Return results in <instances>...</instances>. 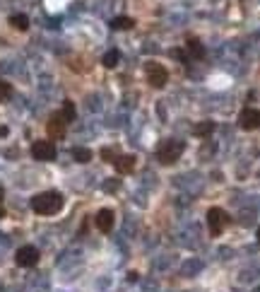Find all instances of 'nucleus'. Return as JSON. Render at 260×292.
I'll return each mask as SVG.
<instances>
[{
	"instance_id": "f257e3e1",
	"label": "nucleus",
	"mask_w": 260,
	"mask_h": 292,
	"mask_svg": "<svg viewBox=\"0 0 260 292\" xmlns=\"http://www.w3.org/2000/svg\"><path fill=\"white\" fill-rule=\"evenodd\" d=\"M63 208V196L58 191H46L32 198V210L39 215H56Z\"/></svg>"
},
{
	"instance_id": "f03ea898",
	"label": "nucleus",
	"mask_w": 260,
	"mask_h": 292,
	"mask_svg": "<svg viewBox=\"0 0 260 292\" xmlns=\"http://www.w3.org/2000/svg\"><path fill=\"white\" fill-rule=\"evenodd\" d=\"M183 143L176 140V138H169V140H162L159 147H157V159L162 164H174L181 155H183Z\"/></svg>"
},
{
	"instance_id": "7ed1b4c3",
	"label": "nucleus",
	"mask_w": 260,
	"mask_h": 292,
	"mask_svg": "<svg viewBox=\"0 0 260 292\" xmlns=\"http://www.w3.org/2000/svg\"><path fill=\"white\" fill-rule=\"evenodd\" d=\"M227 222H229V215H227L222 208H210V213H207V227H210V234H212V237H219V234L224 232Z\"/></svg>"
},
{
	"instance_id": "20e7f679",
	"label": "nucleus",
	"mask_w": 260,
	"mask_h": 292,
	"mask_svg": "<svg viewBox=\"0 0 260 292\" xmlns=\"http://www.w3.org/2000/svg\"><path fill=\"white\" fill-rule=\"evenodd\" d=\"M145 73H147V82H152V87H164L166 80H169L166 68H164L162 63H154V61H149V63L145 66Z\"/></svg>"
},
{
	"instance_id": "39448f33",
	"label": "nucleus",
	"mask_w": 260,
	"mask_h": 292,
	"mask_svg": "<svg viewBox=\"0 0 260 292\" xmlns=\"http://www.w3.org/2000/svg\"><path fill=\"white\" fill-rule=\"evenodd\" d=\"M65 126H67V121L63 119V114H61V111L53 114V116L49 119V123H46V133H49V138H51V140H63L65 138Z\"/></svg>"
},
{
	"instance_id": "423d86ee",
	"label": "nucleus",
	"mask_w": 260,
	"mask_h": 292,
	"mask_svg": "<svg viewBox=\"0 0 260 292\" xmlns=\"http://www.w3.org/2000/svg\"><path fill=\"white\" fill-rule=\"evenodd\" d=\"M32 155L39 162H51V159H56V145L51 140H36L32 145Z\"/></svg>"
},
{
	"instance_id": "0eeeda50",
	"label": "nucleus",
	"mask_w": 260,
	"mask_h": 292,
	"mask_svg": "<svg viewBox=\"0 0 260 292\" xmlns=\"http://www.w3.org/2000/svg\"><path fill=\"white\" fill-rule=\"evenodd\" d=\"M15 261H17V266H22V268H32V266L39 263V249H36V246H22V249H17Z\"/></svg>"
},
{
	"instance_id": "6e6552de",
	"label": "nucleus",
	"mask_w": 260,
	"mask_h": 292,
	"mask_svg": "<svg viewBox=\"0 0 260 292\" xmlns=\"http://www.w3.org/2000/svg\"><path fill=\"white\" fill-rule=\"evenodd\" d=\"M239 126L244 131H256L260 128V111L258 109H244L239 114Z\"/></svg>"
},
{
	"instance_id": "1a4fd4ad",
	"label": "nucleus",
	"mask_w": 260,
	"mask_h": 292,
	"mask_svg": "<svg viewBox=\"0 0 260 292\" xmlns=\"http://www.w3.org/2000/svg\"><path fill=\"white\" fill-rule=\"evenodd\" d=\"M97 227H99L101 232H109V229L114 227V210H109V208L99 210V213H97Z\"/></svg>"
},
{
	"instance_id": "9d476101",
	"label": "nucleus",
	"mask_w": 260,
	"mask_h": 292,
	"mask_svg": "<svg viewBox=\"0 0 260 292\" xmlns=\"http://www.w3.org/2000/svg\"><path fill=\"white\" fill-rule=\"evenodd\" d=\"M114 164H116V169H118L121 174H130V172L135 169V155H118Z\"/></svg>"
},
{
	"instance_id": "9b49d317",
	"label": "nucleus",
	"mask_w": 260,
	"mask_h": 292,
	"mask_svg": "<svg viewBox=\"0 0 260 292\" xmlns=\"http://www.w3.org/2000/svg\"><path fill=\"white\" fill-rule=\"evenodd\" d=\"M186 49H188V53H191V58H195V61H200V58L205 56V49H202V44H200L197 39H188V44H186Z\"/></svg>"
},
{
	"instance_id": "f8f14e48",
	"label": "nucleus",
	"mask_w": 260,
	"mask_h": 292,
	"mask_svg": "<svg viewBox=\"0 0 260 292\" xmlns=\"http://www.w3.org/2000/svg\"><path fill=\"white\" fill-rule=\"evenodd\" d=\"M10 24H12L15 29L24 32V29L29 27V17H27V15H12V17H10Z\"/></svg>"
},
{
	"instance_id": "ddd939ff",
	"label": "nucleus",
	"mask_w": 260,
	"mask_h": 292,
	"mask_svg": "<svg viewBox=\"0 0 260 292\" xmlns=\"http://www.w3.org/2000/svg\"><path fill=\"white\" fill-rule=\"evenodd\" d=\"M111 27H114V29H132V27H135V19H132V17H116V19L111 22Z\"/></svg>"
},
{
	"instance_id": "4468645a",
	"label": "nucleus",
	"mask_w": 260,
	"mask_h": 292,
	"mask_svg": "<svg viewBox=\"0 0 260 292\" xmlns=\"http://www.w3.org/2000/svg\"><path fill=\"white\" fill-rule=\"evenodd\" d=\"M118 58H121V53H118L116 49H111V51L104 56V61H101V63H104L106 68H116V66H118Z\"/></svg>"
},
{
	"instance_id": "2eb2a0df",
	"label": "nucleus",
	"mask_w": 260,
	"mask_h": 292,
	"mask_svg": "<svg viewBox=\"0 0 260 292\" xmlns=\"http://www.w3.org/2000/svg\"><path fill=\"white\" fill-rule=\"evenodd\" d=\"M72 157H75L77 162H82V164H84V162H89V159H92V150H87V147H75V150H72Z\"/></svg>"
},
{
	"instance_id": "dca6fc26",
	"label": "nucleus",
	"mask_w": 260,
	"mask_h": 292,
	"mask_svg": "<svg viewBox=\"0 0 260 292\" xmlns=\"http://www.w3.org/2000/svg\"><path fill=\"white\" fill-rule=\"evenodd\" d=\"M61 114H63L65 121H75V104H72V102H65V104H63V111H61Z\"/></svg>"
},
{
	"instance_id": "f3484780",
	"label": "nucleus",
	"mask_w": 260,
	"mask_h": 292,
	"mask_svg": "<svg viewBox=\"0 0 260 292\" xmlns=\"http://www.w3.org/2000/svg\"><path fill=\"white\" fill-rule=\"evenodd\" d=\"M212 131H214V126H212V123H200V126H195V128H193L195 136H210Z\"/></svg>"
},
{
	"instance_id": "a211bd4d",
	"label": "nucleus",
	"mask_w": 260,
	"mask_h": 292,
	"mask_svg": "<svg viewBox=\"0 0 260 292\" xmlns=\"http://www.w3.org/2000/svg\"><path fill=\"white\" fill-rule=\"evenodd\" d=\"M101 157H104L106 162H116V152H114V150H109V147H106V150H101Z\"/></svg>"
},
{
	"instance_id": "6ab92c4d",
	"label": "nucleus",
	"mask_w": 260,
	"mask_h": 292,
	"mask_svg": "<svg viewBox=\"0 0 260 292\" xmlns=\"http://www.w3.org/2000/svg\"><path fill=\"white\" fill-rule=\"evenodd\" d=\"M10 92H12V87H10L7 82H2V80H0V99H5Z\"/></svg>"
},
{
	"instance_id": "aec40b11",
	"label": "nucleus",
	"mask_w": 260,
	"mask_h": 292,
	"mask_svg": "<svg viewBox=\"0 0 260 292\" xmlns=\"http://www.w3.org/2000/svg\"><path fill=\"white\" fill-rule=\"evenodd\" d=\"M197 268H200V263H197V261H191L188 266H183V271H186V275H188V273H195Z\"/></svg>"
},
{
	"instance_id": "412c9836",
	"label": "nucleus",
	"mask_w": 260,
	"mask_h": 292,
	"mask_svg": "<svg viewBox=\"0 0 260 292\" xmlns=\"http://www.w3.org/2000/svg\"><path fill=\"white\" fill-rule=\"evenodd\" d=\"M171 56H174V58H181V61H186V53H183V51H179V49H174V51H171Z\"/></svg>"
},
{
	"instance_id": "4be33fe9",
	"label": "nucleus",
	"mask_w": 260,
	"mask_h": 292,
	"mask_svg": "<svg viewBox=\"0 0 260 292\" xmlns=\"http://www.w3.org/2000/svg\"><path fill=\"white\" fill-rule=\"evenodd\" d=\"M0 136H7V128H0Z\"/></svg>"
},
{
	"instance_id": "5701e85b",
	"label": "nucleus",
	"mask_w": 260,
	"mask_h": 292,
	"mask_svg": "<svg viewBox=\"0 0 260 292\" xmlns=\"http://www.w3.org/2000/svg\"><path fill=\"white\" fill-rule=\"evenodd\" d=\"M2 215H5V208H2V206H0V218H2Z\"/></svg>"
},
{
	"instance_id": "b1692460",
	"label": "nucleus",
	"mask_w": 260,
	"mask_h": 292,
	"mask_svg": "<svg viewBox=\"0 0 260 292\" xmlns=\"http://www.w3.org/2000/svg\"><path fill=\"white\" fill-rule=\"evenodd\" d=\"M258 241H260V227H258Z\"/></svg>"
}]
</instances>
